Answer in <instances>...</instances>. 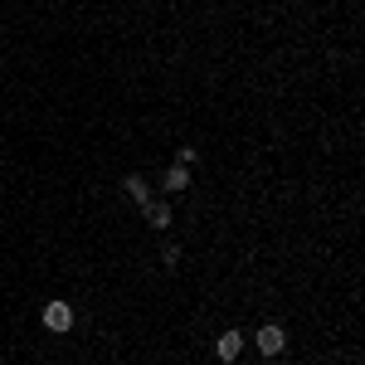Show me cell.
I'll return each mask as SVG.
<instances>
[{"mask_svg": "<svg viewBox=\"0 0 365 365\" xmlns=\"http://www.w3.org/2000/svg\"><path fill=\"white\" fill-rule=\"evenodd\" d=\"M253 346H258L263 356H282V346H287V331H282L278 322H268V327H258V336H253Z\"/></svg>", "mask_w": 365, "mask_h": 365, "instance_id": "2", "label": "cell"}, {"mask_svg": "<svg viewBox=\"0 0 365 365\" xmlns=\"http://www.w3.org/2000/svg\"><path fill=\"white\" fill-rule=\"evenodd\" d=\"M122 190H127L132 205H151V185H146L141 175H127V180H122Z\"/></svg>", "mask_w": 365, "mask_h": 365, "instance_id": "4", "label": "cell"}, {"mask_svg": "<svg viewBox=\"0 0 365 365\" xmlns=\"http://www.w3.org/2000/svg\"><path fill=\"white\" fill-rule=\"evenodd\" d=\"M44 327L54 336H68L73 331V302H44Z\"/></svg>", "mask_w": 365, "mask_h": 365, "instance_id": "1", "label": "cell"}, {"mask_svg": "<svg viewBox=\"0 0 365 365\" xmlns=\"http://www.w3.org/2000/svg\"><path fill=\"white\" fill-rule=\"evenodd\" d=\"M141 210H146V225H151V229H170V205L151 200V205H141Z\"/></svg>", "mask_w": 365, "mask_h": 365, "instance_id": "5", "label": "cell"}, {"mask_svg": "<svg viewBox=\"0 0 365 365\" xmlns=\"http://www.w3.org/2000/svg\"><path fill=\"white\" fill-rule=\"evenodd\" d=\"M195 161H200L195 146H180V161H175V166H195Z\"/></svg>", "mask_w": 365, "mask_h": 365, "instance_id": "8", "label": "cell"}, {"mask_svg": "<svg viewBox=\"0 0 365 365\" xmlns=\"http://www.w3.org/2000/svg\"><path fill=\"white\" fill-rule=\"evenodd\" d=\"M161 263H166V268H180V249L166 244V249H161Z\"/></svg>", "mask_w": 365, "mask_h": 365, "instance_id": "7", "label": "cell"}, {"mask_svg": "<svg viewBox=\"0 0 365 365\" xmlns=\"http://www.w3.org/2000/svg\"><path fill=\"white\" fill-rule=\"evenodd\" d=\"M239 351H244V331H234V327H229V331H220L215 356H220V361H239Z\"/></svg>", "mask_w": 365, "mask_h": 365, "instance_id": "3", "label": "cell"}, {"mask_svg": "<svg viewBox=\"0 0 365 365\" xmlns=\"http://www.w3.org/2000/svg\"><path fill=\"white\" fill-rule=\"evenodd\" d=\"M161 185H166V190H175V195H180V190H185V185H190V166H170L166 175H161Z\"/></svg>", "mask_w": 365, "mask_h": 365, "instance_id": "6", "label": "cell"}]
</instances>
